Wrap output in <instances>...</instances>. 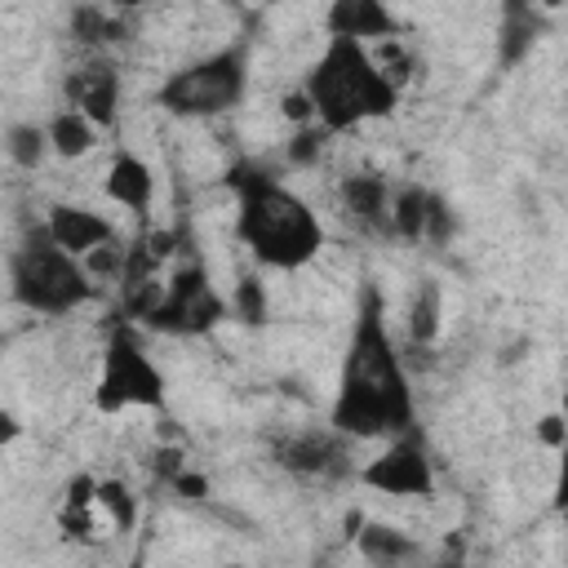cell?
Wrapping results in <instances>:
<instances>
[{"label":"cell","instance_id":"d6986e66","mask_svg":"<svg viewBox=\"0 0 568 568\" xmlns=\"http://www.w3.org/2000/svg\"><path fill=\"white\" fill-rule=\"evenodd\" d=\"M71 36L80 44H111V40H124V22L98 4H80L71 13Z\"/></svg>","mask_w":568,"mask_h":568},{"label":"cell","instance_id":"3957f363","mask_svg":"<svg viewBox=\"0 0 568 568\" xmlns=\"http://www.w3.org/2000/svg\"><path fill=\"white\" fill-rule=\"evenodd\" d=\"M302 93L324 133H346L364 120L390 115L399 102V89L386 80L377 58L359 40H342V36H328V49L311 67Z\"/></svg>","mask_w":568,"mask_h":568},{"label":"cell","instance_id":"603a6c76","mask_svg":"<svg viewBox=\"0 0 568 568\" xmlns=\"http://www.w3.org/2000/svg\"><path fill=\"white\" fill-rule=\"evenodd\" d=\"M235 315H240L244 324H262V320H266V293H262V280H253V275L240 280V288H235Z\"/></svg>","mask_w":568,"mask_h":568},{"label":"cell","instance_id":"30bf717a","mask_svg":"<svg viewBox=\"0 0 568 568\" xmlns=\"http://www.w3.org/2000/svg\"><path fill=\"white\" fill-rule=\"evenodd\" d=\"M275 462L293 475H306V479H333V475H346V448L337 444V435H320V430H306V435H293L275 448Z\"/></svg>","mask_w":568,"mask_h":568},{"label":"cell","instance_id":"5bb4252c","mask_svg":"<svg viewBox=\"0 0 568 568\" xmlns=\"http://www.w3.org/2000/svg\"><path fill=\"white\" fill-rule=\"evenodd\" d=\"M351 537H355V550L373 564V568H404L422 555V546L404 532V528H390V524H364L359 515L351 519Z\"/></svg>","mask_w":568,"mask_h":568},{"label":"cell","instance_id":"5b68a950","mask_svg":"<svg viewBox=\"0 0 568 568\" xmlns=\"http://www.w3.org/2000/svg\"><path fill=\"white\" fill-rule=\"evenodd\" d=\"M248 84V53L244 44L217 49L160 84V106L173 115H222L244 98Z\"/></svg>","mask_w":568,"mask_h":568},{"label":"cell","instance_id":"ac0fdd59","mask_svg":"<svg viewBox=\"0 0 568 568\" xmlns=\"http://www.w3.org/2000/svg\"><path fill=\"white\" fill-rule=\"evenodd\" d=\"M93 120H84L80 111H62V115H53L49 120V146L58 151V155H67V160H75V155H84L89 146H93Z\"/></svg>","mask_w":568,"mask_h":568},{"label":"cell","instance_id":"52a82bcc","mask_svg":"<svg viewBox=\"0 0 568 568\" xmlns=\"http://www.w3.org/2000/svg\"><path fill=\"white\" fill-rule=\"evenodd\" d=\"M222 315H226V302L213 293L204 266L191 262V266H182V271L164 284V302H160V311H155L146 324L160 328V333L195 337V333H209Z\"/></svg>","mask_w":568,"mask_h":568},{"label":"cell","instance_id":"ba28073f","mask_svg":"<svg viewBox=\"0 0 568 568\" xmlns=\"http://www.w3.org/2000/svg\"><path fill=\"white\" fill-rule=\"evenodd\" d=\"M364 484L386 493V497H430L435 493V470H430L426 448L413 435H404L382 457H373L364 466Z\"/></svg>","mask_w":568,"mask_h":568},{"label":"cell","instance_id":"7c38bea8","mask_svg":"<svg viewBox=\"0 0 568 568\" xmlns=\"http://www.w3.org/2000/svg\"><path fill=\"white\" fill-rule=\"evenodd\" d=\"M324 22H328L333 36L359 40V44H364V40H386V36L399 31L395 13H390L386 4H377V0H337Z\"/></svg>","mask_w":568,"mask_h":568},{"label":"cell","instance_id":"6da1fadb","mask_svg":"<svg viewBox=\"0 0 568 568\" xmlns=\"http://www.w3.org/2000/svg\"><path fill=\"white\" fill-rule=\"evenodd\" d=\"M333 430L337 435H408L413 430V390L399 364V351L386 333L382 302L364 288L351 346L342 359V382L333 399Z\"/></svg>","mask_w":568,"mask_h":568},{"label":"cell","instance_id":"9c48e42d","mask_svg":"<svg viewBox=\"0 0 568 568\" xmlns=\"http://www.w3.org/2000/svg\"><path fill=\"white\" fill-rule=\"evenodd\" d=\"M44 231H49V240H53L58 248H67V253L80 257V262H84L93 248H102V244L115 240L111 222H106L102 213H93V209H80V204H53Z\"/></svg>","mask_w":568,"mask_h":568},{"label":"cell","instance_id":"8fae6325","mask_svg":"<svg viewBox=\"0 0 568 568\" xmlns=\"http://www.w3.org/2000/svg\"><path fill=\"white\" fill-rule=\"evenodd\" d=\"M67 98H71V111H80L84 120L93 124H115V106H120V75L102 62L93 67H80L67 75Z\"/></svg>","mask_w":568,"mask_h":568},{"label":"cell","instance_id":"d4e9b609","mask_svg":"<svg viewBox=\"0 0 568 568\" xmlns=\"http://www.w3.org/2000/svg\"><path fill=\"white\" fill-rule=\"evenodd\" d=\"M555 506L568 510V435L559 444V479H555Z\"/></svg>","mask_w":568,"mask_h":568},{"label":"cell","instance_id":"cb8c5ba5","mask_svg":"<svg viewBox=\"0 0 568 568\" xmlns=\"http://www.w3.org/2000/svg\"><path fill=\"white\" fill-rule=\"evenodd\" d=\"M320 146H324V129H302V133L288 142V160H293V164H311V160L320 155Z\"/></svg>","mask_w":568,"mask_h":568},{"label":"cell","instance_id":"2e32d148","mask_svg":"<svg viewBox=\"0 0 568 568\" xmlns=\"http://www.w3.org/2000/svg\"><path fill=\"white\" fill-rule=\"evenodd\" d=\"M541 27H546V18H541L537 9H528V4H506V9H501V31H497V58H501L506 67H515V62L532 49V40L541 36Z\"/></svg>","mask_w":568,"mask_h":568},{"label":"cell","instance_id":"8992f818","mask_svg":"<svg viewBox=\"0 0 568 568\" xmlns=\"http://www.w3.org/2000/svg\"><path fill=\"white\" fill-rule=\"evenodd\" d=\"M93 399H98L102 413H120V408H133V404H142V408L164 404V377L124 324L106 337V359H102V377H98Z\"/></svg>","mask_w":568,"mask_h":568},{"label":"cell","instance_id":"4fadbf2b","mask_svg":"<svg viewBox=\"0 0 568 568\" xmlns=\"http://www.w3.org/2000/svg\"><path fill=\"white\" fill-rule=\"evenodd\" d=\"M342 209L364 231H390V186L377 173L342 178Z\"/></svg>","mask_w":568,"mask_h":568},{"label":"cell","instance_id":"9a60e30c","mask_svg":"<svg viewBox=\"0 0 568 568\" xmlns=\"http://www.w3.org/2000/svg\"><path fill=\"white\" fill-rule=\"evenodd\" d=\"M106 200H115V204H124L129 213L146 217V213H151V200H155V178H151L146 160L120 151V155L111 160V169H106Z\"/></svg>","mask_w":568,"mask_h":568},{"label":"cell","instance_id":"7a4b0ae2","mask_svg":"<svg viewBox=\"0 0 568 568\" xmlns=\"http://www.w3.org/2000/svg\"><path fill=\"white\" fill-rule=\"evenodd\" d=\"M226 186L240 195L235 231L253 248L257 262L293 271V266H306L320 253V244H324L320 217L311 213L306 200H297L288 186H280L262 164H253V160L231 164Z\"/></svg>","mask_w":568,"mask_h":568},{"label":"cell","instance_id":"484cf974","mask_svg":"<svg viewBox=\"0 0 568 568\" xmlns=\"http://www.w3.org/2000/svg\"><path fill=\"white\" fill-rule=\"evenodd\" d=\"M564 435H568V422L564 417H546L541 422V439L546 444H564Z\"/></svg>","mask_w":568,"mask_h":568},{"label":"cell","instance_id":"4316f807","mask_svg":"<svg viewBox=\"0 0 568 568\" xmlns=\"http://www.w3.org/2000/svg\"><path fill=\"white\" fill-rule=\"evenodd\" d=\"M129 568H146V564H142V555H138V559H133V564H129Z\"/></svg>","mask_w":568,"mask_h":568},{"label":"cell","instance_id":"ffe728a7","mask_svg":"<svg viewBox=\"0 0 568 568\" xmlns=\"http://www.w3.org/2000/svg\"><path fill=\"white\" fill-rule=\"evenodd\" d=\"M439 284H422L417 288V297H413V306H408V337L417 342V346H430L435 337H439Z\"/></svg>","mask_w":568,"mask_h":568},{"label":"cell","instance_id":"277c9868","mask_svg":"<svg viewBox=\"0 0 568 568\" xmlns=\"http://www.w3.org/2000/svg\"><path fill=\"white\" fill-rule=\"evenodd\" d=\"M9 280H13V297L40 315H67L93 297V280L84 262L58 248L49 231H31L22 240V248L9 262Z\"/></svg>","mask_w":568,"mask_h":568},{"label":"cell","instance_id":"e0dca14e","mask_svg":"<svg viewBox=\"0 0 568 568\" xmlns=\"http://www.w3.org/2000/svg\"><path fill=\"white\" fill-rule=\"evenodd\" d=\"M430 204H435V191H426V186H399L390 195V231L404 235V240H426Z\"/></svg>","mask_w":568,"mask_h":568},{"label":"cell","instance_id":"44dd1931","mask_svg":"<svg viewBox=\"0 0 568 568\" xmlns=\"http://www.w3.org/2000/svg\"><path fill=\"white\" fill-rule=\"evenodd\" d=\"M4 146H9V160L18 169H36L44 160V151H49V129H40V124H9Z\"/></svg>","mask_w":568,"mask_h":568},{"label":"cell","instance_id":"7402d4cb","mask_svg":"<svg viewBox=\"0 0 568 568\" xmlns=\"http://www.w3.org/2000/svg\"><path fill=\"white\" fill-rule=\"evenodd\" d=\"M98 506L115 519V528H133V519H138V501L129 497V488L120 479H102L98 484Z\"/></svg>","mask_w":568,"mask_h":568}]
</instances>
